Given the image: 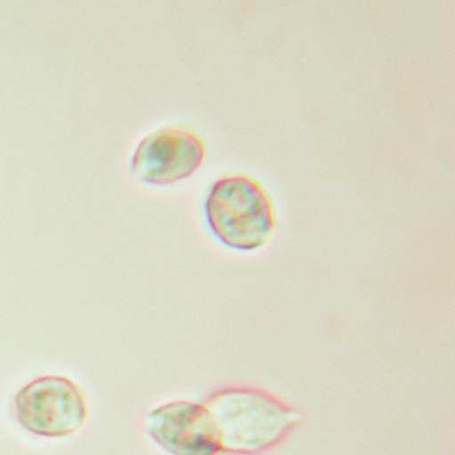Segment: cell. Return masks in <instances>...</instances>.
Masks as SVG:
<instances>
[{
	"instance_id": "5",
	"label": "cell",
	"mask_w": 455,
	"mask_h": 455,
	"mask_svg": "<svg viewBox=\"0 0 455 455\" xmlns=\"http://www.w3.org/2000/svg\"><path fill=\"white\" fill-rule=\"evenodd\" d=\"M146 433L170 455H220L214 420L204 402L172 401L148 412Z\"/></svg>"
},
{
	"instance_id": "2",
	"label": "cell",
	"mask_w": 455,
	"mask_h": 455,
	"mask_svg": "<svg viewBox=\"0 0 455 455\" xmlns=\"http://www.w3.org/2000/svg\"><path fill=\"white\" fill-rule=\"evenodd\" d=\"M204 217L217 241L243 252L268 244L278 226L270 194L247 175L215 180L204 201Z\"/></svg>"
},
{
	"instance_id": "3",
	"label": "cell",
	"mask_w": 455,
	"mask_h": 455,
	"mask_svg": "<svg viewBox=\"0 0 455 455\" xmlns=\"http://www.w3.org/2000/svg\"><path fill=\"white\" fill-rule=\"evenodd\" d=\"M14 417L34 435L65 438L86 425L89 406L78 383L60 375H44L18 391Z\"/></svg>"
},
{
	"instance_id": "4",
	"label": "cell",
	"mask_w": 455,
	"mask_h": 455,
	"mask_svg": "<svg viewBox=\"0 0 455 455\" xmlns=\"http://www.w3.org/2000/svg\"><path fill=\"white\" fill-rule=\"evenodd\" d=\"M204 159L206 145L198 134L180 127H164L138 145L132 172L148 185H174L191 177Z\"/></svg>"
},
{
	"instance_id": "1",
	"label": "cell",
	"mask_w": 455,
	"mask_h": 455,
	"mask_svg": "<svg viewBox=\"0 0 455 455\" xmlns=\"http://www.w3.org/2000/svg\"><path fill=\"white\" fill-rule=\"evenodd\" d=\"M214 420L222 452L259 455L283 443L302 425L299 409L251 386L218 388L204 401Z\"/></svg>"
}]
</instances>
